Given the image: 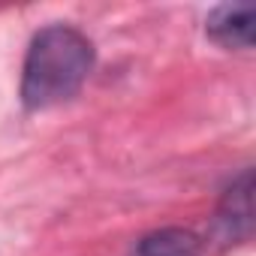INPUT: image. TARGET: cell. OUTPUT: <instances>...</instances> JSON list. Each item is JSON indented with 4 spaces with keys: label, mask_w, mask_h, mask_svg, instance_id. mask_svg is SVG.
I'll return each mask as SVG.
<instances>
[{
    "label": "cell",
    "mask_w": 256,
    "mask_h": 256,
    "mask_svg": "<svg viewBox=\"0 0 256 256\" xmlns=\"http://www.w3.org/2000/svg\"><path fill=\"white\" fill-rule=\"evenodd\" d=\"M96 52L72 24H48L34 34L22 66V102L28 112H46L70 102L88 82Z\"/></svg>",
    "instance_id": "cell-1"
},
{
    "label": "cell",
    "mask_w": 256,
    "mask_h": 256,
    "mask_svg": "<svg viewBox=\"0 0 256 256\" xmlns=\"http://www.w3.org/2000/svg\"><path fill=\"white\" fill-rule=\"evenodd\" d=\"M211 235L223 247L250 241L253 235V169H241L226 184L217 202V211H214Z\"/></svg>",
    "instance_id": "cell-2"
},
{
    "label": "cell",
    "mask_w": 256,
    "mask_h": 256,
    "mask_svg": "<svg viewBox=\"0 0 256 256\" xmlns=\"http://www.w3.org/2000/svg\"><path fill=\"white\" fill-rule=\"evenodd\" d=\"M256 6L253 4H223L211 10L205 30L223 48H253Z\"/></svg>",
    "instance_id": "cell-3"
},
{
    "label": "cell",
    "mask_w": 256,
    "mask_h": 256,
    "mask_svg": "<svg viewBox=\"0 0 256 256\" xmlns=\"http://www.w3.org/2000/svg\"><path fill=\"white\" fill-rule=\"evenodd\" d=\"M139 256H202L205 253V241L193 232V229H184V226H163V229H154L148 232L139 247H136Z\"/></svg>",
    "instance_id": "cell-4"
}]
</instances>
